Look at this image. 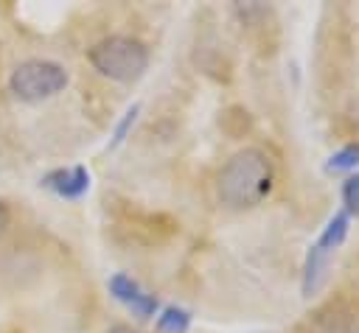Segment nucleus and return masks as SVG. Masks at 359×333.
<instances>
[{
    "label": "nucleus",
    "instance_id": "nucleus-1",
    "mask_svg": "<svg viewBox=\"0 0 359 333\" xmlns=\"http://www.w3.org/2000/svg\"><path fill=\"white\" fill-rule=\"evenodd\" d=\"M272 179V160L261 148H241L222 165L216 193L227 210H250L269 196Z\"/></svg>",
    "mask_w": 359,
    "mask_h": 333
},
{
    "label": "nucleus",
    "instance_id": "nucleus-5",
    "mask_svg": "<svg viewBox=\"0 0 359 333\" xmlns=\"http://www.w3.org/2000/svg\"><path fill=\"white\" fill-rule=\"evenodd\" d=\"M39 185L48 187L50 193L62 196V199H81V196L90 190V171H87L84 165L56 168V171L45 173Z\"/></svg>",
    "mask_w": 359,
    "mask_h": 333
},
{
    "label": "nucleus",
    "instance_id": "nucleus-8",
    "mask_svg": "<svg viewBox=\"0 0 359 333\" xmlns=\"http://www.w3.org/2000/svg\"><path fill=\"white\" fill-rule=\"evenodd\" d=\"M356 165H359V146H345L337 154H331L325 162L328 171H351Z\"/></svg>",
    "mask_w": 359,
    "mask_h": 333
},
{
    "label": "nucleus",
    "instance_id": "nucleus-9",
    "mask_svg": "<svg viewBox=\"0 0 359 333\" xmlns=\"http://www.w3.org/2000/svg\"><path fill=\"white\" fill-rule=\"evenodd\" d=\"M342 201H345V213L359 218V173L345 179V185H342Z\"/></svg>",
    "mask_w": 359,
    "mask_h": 333
},
{
    "label": "nucleus",
    "instance_id": "nucleus-7",
    "mask_svg": "<svg viewBox=\"0 0 359 333\" xmlns=\"http://www.w3.org/2000/svg\"><path fill=\"white\" fill-rule=\"evenodd\" d=\"M191 327V313L185 308H165L160 316H157V333H188Z\"/></svg>",
    "mask_w": 359,
    "mask_h": 333
},
{
    "label": "nucleus",
    "instance_id": "nucleus-2",
    "mask_svg": "<svg viewBox=\"0 0 359 333\" xmlns=\"http://www.w3.org/2000/svg\"><path fill=\"white\" fill-rule=\"evenodd\" d=\"M87 59L104 78L132 84L149 67V48L135 36L112 34V36H104L101 42H95L87 50Z\"/></svg>",
    "mask_w": 359,
    "mask_h": 333
},
{
    "label": "nucleus",
    "instance_id": "nucleus-12",
    "mask_svg": "<svg viewBox=\"0 0 359 333\" xmlns=\"http://www.w3.org/2000/svg\"><path fill=\"white\" fill-rule=\"evenodd\" d=\"M107 333H137L135 327H129V325H112Z\"/></svg>",
    "mask_w": 359,
    "mask_h": 333
},
{
    "label": "nucleus",
    "instance_id": "nucleus-6",
    "mask_svg": "<svg viewBox=\"0 0 359 333\" xmlns=\"http://www.w3.org/2000/svg\"><path fill=\"white\" fill-rule=\"evenodd\" d=\"M348 227H351V215H348L345 210L334 213V215H331V221L325 224V229L320 232V238H317V243H314V246H317L323 255H328L331 249H337V246L345 241Z\"/></svg>",
    "mask_w": 359,
    "mask_h": 333
},
{
    "label": "nucleus",
    "instance_id": "nucleus-11",
    "mask_svg": "<svg viewBox=\"0 0 359 333\" xmlns=\"http://www.w3.org/2000/svg\"><path fill=\"white\" fill-rule=\"evenodd\" d=\"M6 227H8V210H6V204L0 201V235L6 232Z\"/></svg>",
    "mask_w": 359,
    "mask_h": 333
},
{
    "label": "nucleus",
    "instance_id": "nucleus-3",
    "mask_svg": "<svg viewBox=\"0 0 359 333\" xmlns=\"http://www.w3.org/2000/svg\"><path fill=\"white\" fill-rule=\"evenodd\" d=\"M11 92L25 104H39L59 95L67 87V70L50 59H28L11 70Z\"/></svg>",
    "mask_w": 359,
    "mask_h": 333
},
{
    "label": "nucleus",
    "instance_id": "nucleus-10",
    "mask_svg": "<svg viewBox=\"0 0 359 333\" xmlns=\"http://www.w3.org/2000/svg\"><path fill=\"white\" fill-rule=\"evenodd\" d=\"M137 112H140V104H135V106H129V109L123 112V118H121V123L115 126V134H112V140H109V148H118V146L126 140V134H129L132 123L137 120Z\"/></svg>",
    "mask_w": 359,
    "mask_h": 333
},
{
    "label": "nucleus",
    "instance_id": "nucleus-4",
    "mask_svg": "<svg viewBox=\"0 0 359 333\" xmlns=\"http://www.w3.org/2000/svg\"><path fill=\"white\" fill-rule=\"evenodd\" d=\"M109 294H112L118 302H123L137 319H149V316H154L157 308H160L157 297L149 294V291H143V288L137 285V280H132V277L123 274V271H118V274L109 277Z\"/></svg>",
    "mask_w": 359,
    "mask_h": 333
}]
</instances>
